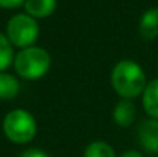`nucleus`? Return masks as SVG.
I'll use <instances>...</instances> for the list:
<instances>
[{"label":"nucleus","mask_w":158,"mask_h":157,"mask_svg":"<svg viewBox=\"0 0 158 157\" xmlns=\"http://www.w3.org/2000/svg\"><path fill=\"white\" fill-rule=\"evenodd\" d=\"M110 82L115 93L120 97L127 99V100H132L138 97L140 94H143L148 85L143 68L137 62L129 60V59L120 60L114 66Z\"/></svg>","instance_id":"f257e3e1"},{"label":"nucleus","mask_w":158,"mask_h":157,"mask_svg":"<svg viewBox=\"0 0 158 157\" xmlns=\"http://www.w3.org/2000/svg\"><path fill=\"white\" fill-rule=\"evenodd\" d=\"M15 72L26 80L42 79L51 68L49 52L39 46H29L19 52L14 59Z\"/></svg>","instance_id":"f03ea898"},{"label":"nucleus","mask_w":158,"mask_h":157,"mask_svg":"<svg viewBox=\"0 0 158 157\" xmlns=\"http://www.w3.org/2000/svg\"><path fill=\"white\" fill-rule=\"evenodd\" d=\"M3 133L14 143H28L35 137L37 133L35 119L26 109H14L3 119Z\"/></svg>","instance_id":"7ed1b4c3"},{"label":"nucleus","mask_w":158,"mask_h":157,"mask_svg":"<svg viewBox=\"0 0 158 157\" xmlns=\"http://www.w3.org/2000/svg\"><path fill=\"white\" fill-rule=\"evenodd\" d=\"M39 25L34 17L26 14L14 15L6 28L9 42L17 48H29L39 37Z\"/></svg>","instance_id":"20e7f679"},{"label":"nucleus","mask_w":158,"mask_h":157,"mask_svg":"<svg viewBox=\"0 0 158 157\" xmlns=\"http://www.w3.org/2000/svg\"><path fill=\"white\" fill-rule=\"evenodd\" d=\"M138 142L149 154H158V120L148 119L138 125Z\"/></svg>","instance_id":"39448f33"},{"label":"nucleus","mask_w":158,"mask_h":157,"mask_svg":"<svg viewBox=\"0 0 158 157\" xmlns=\"http://www.w3.org/2000/svg\"><path fill=\"white\" fill-rule=\"evenodd\" d=\"M112 117H114V120H115V123L118 126L127 128L137 119V106L132 103V100L121 99L118 103L115 105L114 112H112Z\"/></svg>","instance_id":"423d86ee"},{"label":"nucleus","mask_w":158,"mask_h":157,"mask_svg":"<svg viewBox=\"0 0 158 157\" xmlns=\"http://www.w3.org/2000/svg\"><path fill=\"white\" fill-rule=\"evenodd\" d=\"M140 34L146 40L158 37V8L148 9L140 20Z\"/></svg>","instance_id":"0eeeda50"},{"label":"nucleus","mask_w":158,"mask_h":157,"mask_svg":"<svg viewBox=\"0 0 158 157\" xmlns=\"http://www.w3.org/2000/svg\"><path fill=\"white\" fill-rule=\"evenodd\" d=\"M143 106L151 119L158 120V79L146 85L143 91Z\"/></svg>","instance_id":"6e6552de"},{"label":"nucleus","mask_w":158,"mask_h":157,"mask_svg":"<svg viewBox=\"0 0 158 157\" xmlns=\"http://www.w3.org/2000/svg\"><path fill=\"white\" fill-rule=\"evenodd\" d=\"M25 9L31 17L45 19L51 15L55 9L57 0H25Z\"/></svg>","instance_id":"1a4fd4ad"},{"label":"nucleus","mask_w":158,"mask_h":157,"mask_svg":"<svg viewBox=\"0 0 158 157\" xmlns=\"http://www.w3.org/2000/svg\"><path fill=\"white\" fill-rule=\"evenodd\" d=\"M19 91H20L19 80L8 72H0V99L11 100L19 94Z\"/></svg>","instance_id":"9d476101"},{"label":"nucleus","mask_w":158,"mask_h":157,"mask_svg":"<svg viewBox=\"0 0 158 157\" xmlns=\"http://www.w3.org/2000/svg\"><path fill=\"white\" fill-rule=\"evenodd\" d=\"M83 157H115V151L112 150L109 143L95 140L86 146Z\"/></svg>","instance_id":"9b49d317"},{"label":"nucleus","mask_w":158,"mask_h":157,"mask_svg":"<svg viewBox=\"0 0 158 157\" xmlns=\"http://www.w3.org/2000/svg\"><path fill=\"white\" fill-rule=\"evenodd\" d=\"M14 60V51H12V43L6 36L0 33V72H3Z\"/></svg>","instance_id":"f8f14e48"},{"label":"nucleus","mask_w":158,"mask_h":157,"mask_svg":"<svg viewBox=\"0 0 158 157\" xmlns=\"http://www.w3.org/2000/svg\"><path fill=\"white\" fill-rule=\"evenodd\" d=\"M20 157H49V156H48L45 151L39 150V148H29V150L23 151Z\"/></svg>","instance_id":"ddd939ff"},{"label":"nucleus","mask_w":158,"mask_h":157,"mask_svg":"<svg viewBox=\"0 0 158 157\" xmlns=\"http://www.w3.org/2000/svg\"><path fill=\"white\" fill-rule=\"evenodd\" d=\"M23 3L25 0H0V8H17Z\"/></svg>","instance_id":"4468645a"},{"label":"nucleus","mask_w":158,"mask_h":157,"mask_svg":"<svg viewBox=\"0 0 158 157\" xmlns=\"http://www.w3.org/2000/svg\"><path fill=\"white\" fill-rule=\"evenodd\" d=\"M120 157H143V156H141V153H138V151H135V150H131V151L123 153Z\"/></svg>","instance_id":"2eb2a0df"},{"label":"nucleus","mask_w":158,"mask_h":157,"mask_svg":"<svg viewBox=\"0 0 158 157\" xmlns=\"http://www.w3.org/2000/svg\"><path fill=\"white\" fill-rule=\"evenodd\" d=\"M157 68H158V66H157Z\"/></svg>","instance_id":"dca6fc26"}]
</instances>
